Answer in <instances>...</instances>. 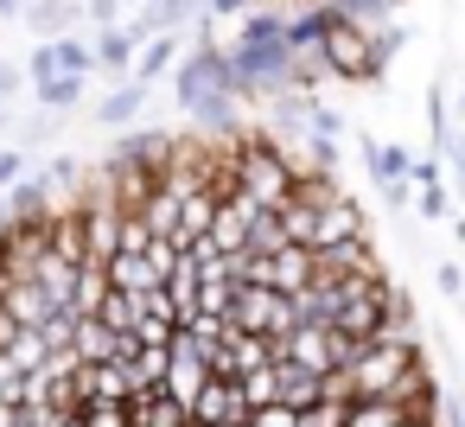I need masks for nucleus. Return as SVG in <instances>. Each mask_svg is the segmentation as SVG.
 Segmentation results:
<instances>
[{"mask_svg":"<svg viewBox=\"0 0 465 427\" xmlns=\"http://www.w3.org/2000/svg\"><path fill=\"white\" fill-rule=\"evenodd\" d=\"M414 363H427L420 338H414V332H382V338H376V344H363V351L351 357V370H344L351 402H389Z\"/></svg>","mask_w":465,"mask_h":427,"instance_id":"1","label":"nucleus"},{"mask_svg":"<svg viewBox=\"0 0 465 427\" xmlns=\"http://www.w3.org/2000/svg\"><path fill=\"white\" fill-rule=\"evenodd\" d=\"M230 166H236V192H242L255 211H281V204L293 198V166H287V154H281L262 128H242V134H236Z\"/></svg>","mask_w":465,"mask_h":427,"instance_id":"2","label":"nucleus"},{"mask_svg":"<svg viewBox=\"0 0 465 427\" xmlns=\"http://www.w3.org/2000/svg\"><path fill=\"white\" fill-rule=\"evenodd\" d=\"M319 52H325L331 84H382V58H376V33H370V26L338 20V14H331V20H325Z\"/></svg>","mask_w":465,"mask_h":427,"instance_id":"3","label":"nucleus"},{"mask_svg":"<svg viewBox=\"0 0 465 427\" xmlns=\"http://www.w3.org/2000/svg\"><path fill=\"white\" fill-rule=\"evenodd\" d=\"M230 325H236V332H255V338H281V344L300 332L287 293H274V287H242V281H236V313H230Z\"/></svg>","mask_w":465,"mask_h":427,"instance_id":"4","label":"nucleus"},{"mask_svg":"<svg viewBox=\"0 0 465 427\" xmlns=\"http://www.w3.org/2000/svg\"><path fill=\"white\" fill-rule=\"evenodd\" d=\"M357 351H363V344L338 338L331 325H300V332L287 338V357H281V363H293V370H306V376H331V370H351Z\"/></svg>","mask_w":465,"mask_h":427,"instance_id":"5","label":"nucleus"},{"mask_svg":"<svg viewBox=\"0 0 465 427\" xmlns=\"http://www.w3.org/2000/svg\"><path fill=\"white\" fill-rule=\"evenodd\" d=\"M312 281H389V268H382V255L370 249V236H357V243L319 249V255H312Z\"/></svg>","mask_w":465,"mask_h":427,"instance_id":"6","label":"nucleus"},{"mask_svg":"<svg viewBox=\"0 0 465 427\" xmlns=\"http://www.w3.org/2000/svg\"><path fill=\"white\" fill-rule=\"evenodd\" d=\"M236 421H249L236 376H211V382L192 395V427H236Z\"/></svg>","mask_w":465,"mask_h":427,"instance_id":"7","label":"nucleus"},{"mask_svg":"<svg viewBox=\"0 0 465 427\" xmlns=\"http://www.w3.org/2000/svg\"><path fill=\"white\" fill-rule=\"evenodd\" d=\"M77 20H84L77 0H26V14H20V26L33 33V45H58V39H71Z\"/></svg>","mask_w":465,"mask_h":427,"instance_id":"8","label":"nucleus"},{"mask_svg":"<svg viewBox=\"0 0 465 427\" xmlns=\"http://www.w3.org/2000/svg\"><path fill=\"white\" fill-rule=\"evenodd\" d=\"M0 313H7L20 332H45L58 306L45 300V287H39V281H14V287H0Z\"/></svg>","mask_w":465,"mask_h":427,"instance_id":"9","label":"nucleus"},{"mask_svg":"<svg viewBox=\"0 0 465 427\" xmlns=\"http://www.w3.org/2000/svg\"><path fill=\"white\" fill-rule=\"evenodd\" d=\"M249 217H255V204H249L242 192L223 198L217 217H211V236H204V243H211L217 255H242V249H249Z\"/></svg>","mask_w":465,"mask_h":427,"instance_id":"10","label":"nucleus"},{"mask_svg":"<svg viewBox=\"0 0 465 427\" xmlns=\"http://www.w3.org/2000/svg\"><path fill=\"white\" fill-rule=\"evenodd\" d=\"M357 236H370V230H363V204H357V198L344 192V198H338L331 211H319V230H312V255H319V249H338V243H357Z\"/></svg>","mask_w":465,"mask_h":427,"instance_id":"11","label":"nucleus"},{"mask_svg":"<svg viewBox=\"0 0 465 427\" xmlns=\"http://www.w3.org/2000/svg\"><path fill=\"white\" fill-rule=\"evenodd\" d=\"M0 211H7V223H45V217L58 211V198H52V185H45L39 173H26L7 198H0Z\"/></svg>","mask_w":465,"mask_h":427,"instance_id":"12","label":"nucleus"},{"mask_svg":"<svg viewBox=\"0 0 465 427\" xmlns=\"http://www.w3.org/2000/svg\"><path fill=\"white\" fill-rule=\"evenodd\" d=\"M179 58H185V45H179V33H166V39H147V45L134 52V71H128V84H141V90H153L160 77H173V71H179Z\"/></svg>","mask_w":465,"mask_h":427,"instance_id":"13","label":"nucleus"},{"mask_svg":"<svg viewBox=\"0 0 465 427\" xmlns=\"http://www.w3.org/2000/svg\"><path fill=\"white\" fill-rule=\"evenodd\" d=\"M344 300H351L344 281H312L306 293H293V319H300V325H338Z\"/></svg>","mask_w":465,"mask_h":427,"instance_id":"14","label":"nucleus"},{"mask_svg":"<svg viewBox=\"0 0 465 427\" xmlns=\"http://www.w3.org/2000/svg\"><path fill=\"white\" fill-rule=\"evenodd\" d=\"M141 115H147V90H141V84H115V90L96 103V128H122V134H128Z\"/></svg>","mask_w":465,"mask_h":427,"instance_id":"15","label":"nucleus"},{"mask_svg":"<svg viewBox=\"0 0 465 427\" xmlns=\"http://www.w3.org/2000/svg\"><path fill=\"white\" fill-rule=\"evenodd\" d=\"M363 166H370V179H376V192H382V185H408L414 154L395 147V141H363Z\"/></svg>","mask_w":465,"mask_h":427,"instance_id":"16","label":"nucleus"},{"mask_svg":"<svg viewBox=\"0 0 465 427\" xmlns=\"http://www.w3.org/2000/svg\"><path fill=\"white\" fill-rule=\"evenodd\" d=\"M268 287H274V293H287V300H293V293H306V287H312V249H293V243H287V249L268 262Z\"/></svg>","mask_w":465,"mask_h":427,"instance_id":"17","label":"nucleus"},{"mask_svg":"<svg viewBox=\"0 0 465 427\" xmlns=\"http://www.w3.org/2000/svg\"><path fill=\"white\" fill-rule=\"evenodd\" d=\"M128 427H192V414H185V402H173L166 389H153V395L128 402Z\"/></svg>","mask_w":465,"mask_h":427,"instance_id":"18","label":"nucleus"},{"mask_svg":"<svg viewBox=\"0 0 465 427\" xmlns=\"http://www.w3.org/2000/svg\"><path fill=\"white\" fill-rule=\"evenodd\" d=\"M96 77H115V84H128V71H134V39L115 26V33H96Z\"/></svg>","mask_w":465,"mask_h":427,"instance_id":"19","label":"nucleus"},{"mask_svg":"<svg viewBox=\"0 0 465 427\" xmlns=\"http://www.w3.org/2000/svg\"><path fill=\"white\" fill-rule=\"evenodd\" d=\"M179 204H185L179 192H166V185H153V192H147V204H141L134 217H141V223H147V230H153L160 243H173V236H179Z\"/></svg>","mask_w":465,"mask_h":427,"instance_id":"20","label":"nucleus"},{"mask_svg":"<svg viewBox=\"0 0 465 427\" xmlns=\"http://www.w3.org/2000/svg\"><path fill=\"white\" fill-rule=\"evenodd\" d=\"M103 274H109L115 293H153V287H160V274L147 268V255H109Z\"/></svg>","mask_w":465,"mask_h":427,"instance_id":"21","label":"nucleus"},{"mask_svg":"<svg viewBox=\"0 0 465 427\" xmlns=\"http://www.w3.org/2000/svg\"><path fill=\"white\" fill-rule=\"evenodd\" d=\"M198 313L230 325V313H236V274H198Z\"/></svg>","mask_w":465,"mask_h":427,"instance_id":"22","label":"nucleus"},{"mask_svg":"<svg viewBox=\"0 0 465 427\" xmlns=\"http://www.w3.org/2000/svg\"><path fill=\"white\" fill-rule=\"evenodd\" d=\"M312 402H325V376H306V370H293V363H281V408H312Z\"/></svg>","mask_w":465,"mask_h":427,"instance_id":"23","label":"nucleus"},{"mask_svg":"<svg viewBox=\"0 0 465 427\" xmlns=\"http://www.w3.org/2000/svg\"><path fill=\"white\" fill-rule=\"evenodd\" d=\"M103 300H109V274H103L96 262H84V268H77V293H71V313H77V319H96V306H103Z\"/></svg>","mask_w":465,"mask_h":427,"instance_id":"24","label":"nucleus"},{"mask_svg":"<svg viewBox=\"0 0 465 427\" xmlns=\"http://www.w3.org/2000/svg\"><path fill=\"white\" fill-rule=\"evenodd\" d=\"M134 319H141V293H115L109 287V300L96 306V325H109L115 338H134Z\"/></svg>","mask_w":465,"mask_h":427,"instance_id":"25","label":"nucleus"},{"mask_svg":"<svg viewBox=\"0 0 465 427\" xmlns=\"http://www.w3.org/2000/svg\"><path fill=\"white\" fill-rule=\"evenodd\" d=\"M281 249H287V236H281V217H274V211H255V217H249V249H242V255H262V262H274Z\"/></svg>","mask_w":465,"mask_h":427,"instance_id":"26","label":"nucleus"},{"mask_svg":"<svg viewBox=\"0 0 465 427\" xmlns=\"http://www.w3.org/2000/svg\"><path fill=\"white\" fill-rule=\"evenodd\" d=\"M236 389H242V408H249V414H255V408H274V402H281V363H268V370H249Z\"/></svg>","mask_w":465,"mask_h":427,"instance_id":"27","label":"nucleus"},{"mask_svg":"<svg viewBox=\"0 0 465 427\" xmlns=\"http://www.w3.org/2000/svg\"><path fill=\"white\" fill-rule=\"evenodd\" d=\"M401 421H414L401 402H351L344 408V427H401Z\"/></svg>","mask_w":465,"mask_h":427,"instance_id":"28","label":"nucleus"},{"mask_svg":"<svg viewBox=\"0 0 465 427\" xmlns=\"http://www.w3.org/2000/svg\"><path fill=\"white\" fill-rule=\"evenodd\" d=\"M0 357H7L20 376H39V370H45V357H52V344H45L39 332H20V338H14L7 351H0Z\"/></svg>","mask_w":465,"mask_h":427,"instance_id":"29","label":"nucleus"},{"mask_svg":"<svg viewBox=\"0 0 465 427\" xmlns=\"http://www.w3.org/2000/svg\"><path fill=\"white\" fill-rule=\"evenodd\" d=\"M33 96H39V109H45V115H64V109H77V103H84V77H52V84H39Z\"/></svg>","mask_w":465,"mask_h":427,"instance_id":"30","label":"nucleus"},{"mask_svg":"<svg viewBox=\"0 0 465 427\" xmlns=\"http://www.w3.org/2000/svg\"><path fill=\"white\" fill-rule=\"evenodd\" d=\"M90 71H96V52L84 39H58V77H84L90 84Z\"/></svg>","mask_w":465,"mask_h":427,"instance_id":"31","label":"nucleus"},{"mask_svg":"<svg viewBox=\"0 0 465 427\" xmlns=\"http://www.w3.org/2000/svg\"><path fill=\"white\" fill-rule=\"evenodd\" d=\"M20 71H26V84H33V90H39V84H52V77H58V45H33Z\"/></svg>","mask_w":465,"mask_h":427,"instance_id":"32","label":"nucleus"},{"mask_svg":"<svg viewBox=\"0 0 465 427\" xmlns=\"http://www.w3.org/2000/svg\"><path fill=\"white\" fill-rule=\"evenodd\" d=\"M33 173V154H20V147H0V198H7L20 179Z\"/></svg>","mask_w":465,"mask_h":427,"instance_id":"33","label":"nucleus"},{"mask_svg":"<svg viewBox=\"0 0 465 427\" xmlns=\"http://www.w3.org/2000/svg\"><path fill=\"white\" fill-rule=\"evenodd\" d=\"M77 7H84V20H90L96 33H115V26H122V0H77Z\"/></svg>","mask_w":465,"mask_h":427,"instance_id":"34","label":"nucleus"},{"mask_svg":"<svg viewBox=\"0 0 465 427\" xmlns=\"http://www.w3.org/2000/svg\"><path fill=\"white\" fill-rule=\"evenodd\" d=\"M440 166H446V173H452V185L465 192V128H452V134H446V147H440Z\"/></svg>","mask_w":465,"mask_h":427,"instance_id":"35","label":"nucleus"},{"mask_svg":"<svg viewBox=\"0 0 465 427\" xmlns=\"http://www.w3.org/2000/svg\"><path fill=\"white\" fill-rule=\"evenodd\" d=\"M77 414H84V427H128V402H90Z\"/></svg>","mask_w":465,"mask_h":427,"instance_id":"36","label":"nucleus"},{"mask_svg":"<svg viewBox=\"0 0 465 427\" xmlns=\"http://www.w3.org/2000/svg\"><path fill=\"white\" fill-rule=\"evenodd\" d=\"M344 408L351 402H312V408H300V427H344Z\"/></svg>","mask_w":465,"mask_h":427,"instance_id":"37","label":"nucleus"},{"mask_svg":"<svg viewBox=\"0 0 465 427\" xmlns=\"http://www.w3.org/2000/svg\"><path fill=\"white\" fill-rule=\"evenodd\" d=\"M255 7H268V0H211L204 20H242V14H255Z\"/></svg>","mask_w":465,"mask_h":427,"instance_id":"38","label":"nucleus"},{"mask_svg":"<svg viewBox=\"0 0 465 427\" xmlns=\"http://www.w3.org/2000/svg\"><path fill=\"white\" fill-rule=\"evenodd\" d=\"M414 211H420L427 223H440V217H446V185H427V192H414Z\"/></svg>","mask_w":465,"mask_h":427,"instance_id":"39","label":"nucleus"},{"mask_svg":"<svg viewBox=\"0 0 465 427\" xmlns=\"http://www.w3.org/2000/svg\"><path fill=\"white\" fill-rule=\"evenodd\" d=\"M242 427H300V414H293V408H281V402H274V408H255V414H249V421H242Z\"/></svg>","mask_w":465,"mask_h":427,"instance_id":"40","label":"nucleus"},{"mask_svg":"<svg viewBox=\"0 0 465 427\" xmlns=\"http://www.w3.org/2000/svg\"><path fill=\"white\" fill-rule=\"evenodd\" d=\"M433 274H440V293H452V300L465 293V274H459V262H440Z\"/></svg>","mask_w":465,"mask_h":427,"instance_id":"41","label":"nucleus"},{"mask_svg":"<svg viewBox=\"0 0 465 427\" xmlns=\"http://www.w3.org/2000/svg\"><path fill=\"white\" fill-rule=\"evenodd\" d=\"M382 204H389V211H408L414 192H408V185H382Z\"/></svg>","mask_w":465,"mask_h":427,"instance_id":"42","label":"nucleus"},{"mask_svg":"<svg viewBox=\"0 0 465 427\" xmlns=\"http://www.w3.org/2000/svg\"><path fill=\"white\" fill-rule=\"evenodd\" d=\"M26 14V0H0V20H20Z\"/></svg>","mask_w":465,"mask_h":427,"instance_id":"43","label":"nucleus"},{"mask_svg":"<svg viewBox=\"0 0 465 427\" xmlns=\"http://www.w3.org/2000/svg\"><path fill=\"white\" fill-rule=\"evenodd\" d=\"M0 427H20V408H7V402H0Z\"/></svg>","mask_w":465,"mask_h":427,"instance_id":"44","label":"nucleus"},{"mask_svg":"<svg viewBox=\"0 0 465 427\" xmlns=\"http://www.w3.org/2000/svg\"><path fill=\"white\" fill-rule=\"evenodd\" d=\"M58 427H84V414H58Z\"/></svg>","mask_w":465,"mask_h":427,"instance_id":"45","label":"nucleus"},{"mask_svg":"<svg viewBox=\"0 0 465 427\" xmlns=\"http://www.w3.org/2000/svg\"><path fill=\"white\" fill-rule=\"evenodd\" d=\"M452 122H459V128H465V90H459V115H452Z\"/></svg>","mask_w":465,"mask_h":427,"instance_id":"46","label":"nucleus"},{"mask_svg":"<svg viewBox=\"0 0 465 427\" xmlns=\"http://www.w3.org/2000/svg\"><path fill=\"white\" fill-rule=\"evenodd\" d=\"M401 427H440V421H401Z\"/></svg>","mask_w":465,"mask_h":427,"instance_id":"47","label":"nucleus"},{"mask_svg":"<svg viewBox=\"0 0 465 427\" xmlns=\"http://www.w3.org/2000/svg\"><path fill=\"white\" fill-rule=\"evenodd\" d=\"M382 7H389V14H395V7H401V0H382Z\"/></svg>","mask_w":465,"mask_h":427,"instance_id":"48","label":"nucleus"},{"mask_svg":"<svg viewBox=\"0 0 465 427\" xmlns=\"http://www.w3.org/2000/svg\"><path fill=\"white\" fill-rule=\"evenodd\" d=\"M0 128H7V109H0Z\"/></svg>","mask_w":465,"mask_h":427,"instance_id":"49","label":"nucleus"}]
</instances>
